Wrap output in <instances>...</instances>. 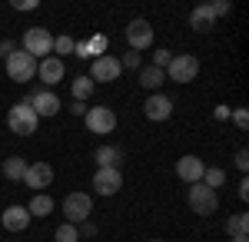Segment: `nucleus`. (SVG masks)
Wrapping results in <instances>:
<instances>
[{
	"instance_id": "32",
	"label": "nucleus",
	"mask_w": 249,
	"mask_h": 242,
	"mask_svg": "<svg viewBox=\"0 0 249 242\" xmlns=\"http://www.w3.org/2000/svg\"><path fill=\"white\" fill-rule=\"evenodd\" d=\"M77 229H80V239H83V236H87V239H93L96 232H100V229H96V223H90V219H87V223H80Z\"/></svg>"
},
{
	"instance_id": "27",
	"label": "nucleus",
	"mask_w": 249,
	"mask_h": 242,
	"mask_svg": "<svg viewBox=\"0 0 249 242\" xmlns=\"http://www.w3.org/2000/svg\"><path fill=\"white\" fill-rule=\"evenodd\" d=\"M87 47H90V56H103V50H107V37H103V34H96V37H90L87 40Z\"/></svg>"
},
{
	"instance_id": "30",
	"label": "nucleus",
	"mask_w": 249,
	"mask_h": 242,
	"mask_svg": "<svg viewBox=\"0 0 249 242\" xmlns=\"http://www.w3.org/2000/svg\"><path fill=\"white\" fill-rule=\"evenodd\" d=\"M210 7H213V17H216V20H219V17H226V14L232 10V3H230V0H213Z\"/></svg>"
},
{
	"instance_id": "9",
	"label": "nucleus",
	"mask_w": 249,
	"mask_h": 242,
	"mask_svg": "<svg viewBox=\"0 0 249 242\" xmlns=\"http://www.w3.org/2000/svg\"><path fill=\"white\" fill-rule=\"evenodd\" d=\"M23 103L37 113L40 120H43V116H57L60 113V96L53 93V90H34V93H27Z\"/></svg>"
},
{
	"instance_id": "1",
	"label": "nucleus",
	"mask_w": 249,
	"mask_h": 242,
	"mask_svg": "<svg viewBox=\"0 0 249 242\" xmlns=\"http://www.w3.org/2000/svg\"><path fill=\"white\" fill-rule=\"evenodd\" d=\"M20 43H23L20 50H23V53H30L37 63L53 53V34H50L47 27H30V30L23 34V40H20Z\"/></svg>"
},
{
	"instance_id": "24",
	"label": "nucleus",
	"mask_w": 249,
	"mask_h": 242,
	"mask_svg": "<svg viewBox=\"0 0 249 242\" xmlns=\"http://www.w3.org/2000/svg\"><path fill=\"white\" fill-rule=\"evenodd\" d=\"M199 183H203V186H210V189H219L223 183H226V173H223L219 166H206V169H203V179H199Z\"/></svg>"
},
{
	"instance_id": "16",
	"label": "nucleus",
	"mask_w": 249,
	"mask_h": 242,
	"mask_svg": "<svg viewBox=\"0 0 249 242\" xmlns=\"http://www.w3.org/2000/svg\"><path fill=\"white\" fill-rule=\"evenodd\" d=\"M37 76L43 80V86H47V90H50V86H57L60 80H63V60H57V56L40 60V63H37Z\"/></svg>"
},
{
	"instance_id": "10",
	"label": "nucleus",
	"mask_w": 249,
	"mask_h": 242,
	"mask_svg": "<svg viewBox=\"0 0 249 242\" xmlns=\"http://www.w3.org/2000/svg\"><path fill=\"white\" fill-rule=\"evenodd\" d=\"M120 73H123V67H120V60L116 56H96L93 63H90V80L93 83H113V80H120Z\"/></svg>"
},
{
	"instance_id": "4",
	"label": "nucleus",
	"mask_w": 249,
	"mask_h": 242,
	"mask_svg": "<svg viewBox=\"0 0 249 242\" xmlns=\"http://www.w3.org/2000/svg\"><path fill=\"white\" fill-rule=\"evenodd\" d=\"M186 203H190V209L196 216H213L219 209V196H216V189L203 186V183H193L186 189Z\"/></svg>"
},
{
	"instance_id": "22",
	"label": "nucleus",
	"mask_w": 249,
	"mask_h": 242,
	"mask_svg": "<svg viewBox=\"0 0 249 242\" xmlns=\"http://www.w3.org/2000/svg\"><path fill=\"white\" fill-rule=\"evenodd\" d=\"M93 90H96V83L87 73H83V76H73V83H70V93L77 96L80 103H87V100L93 96Z\"/></svg>"
},
{
	"instance_id": "29",
	"label": "nucleus",
	"mask_w": 249,
	"mask_h": 242,
	"mask_svg": "<svg viewBox=\"0 0 249 242\" xmlns=\"http://www.w3.org/2000/svg\"><path fill=\"white\" fill-rule=\"evenodd\" d=\"M120 67H126V70H140V53H136V50H126L123 60H120Z\"/></svg>"
},
{
	"instance_id": "17",
	"label": "nucleus",
	"mask_w": 249,
	"mask_h": 242,
	"mask_svg": "<svg viewBox=\"0 0 249 242\" xmlns=\"http://www.w3.org/2000/svg\"><path fill=\"white\" fill-rule=\"evenodd\" d=\"M213 23H216L213 7H210V3H196L193 14H190V30H193V34H206V30H213Z\"/></svg>"
},
{
	"instance_id": "33",
	"label": "nucleus",
	"mask_w": 249,
	"mask_h": 242,
	"mask_svg": "<svg viewBox=\"0 0 249 242\" xmlns=\"http://www.w3.org/2000/svg\"><path fill=\"white\" fill-rule=\"evenodd\" d=\"M236 169H239V173H246V169H249V153H246V149L236 153Z\"/></svg>"
},
{
	"instance_id": "12",
	"label": "nucleus",
	"mask_w": 249,
	"mask_h": 242,
	"mask_svg": "<svg viewBox=\"0 0 249 242\" xmlns=\"http://www.w3.org/2000/svg\"><path fill=\"white\" fill-rule=\"evenodd\" d=\"M120 186H123V173L120 169H96V176H93L96 196H116Z\"/></svg>"
},
{
	"instance_id": "39",
	"label": "nucleus",
	"mask_w": 249,
	"mask_h": 242,
	"mask_svg": "<svg viewBox=\"0 0 249 242\" xmlns=\"http://www.w3.org/2000/svg\"><path fill=\"white\" fill-rule=\"evenodd\" d=\"M150 242H163V239H150Z\"/></svg>"
},
{
	"instance_id": "3",
	"label": "nucleus",
	"mask_w": 249,
	"mask_h": 242,
	"mask_svg": "<svg viewBox=\"0 0 249 242\" xmlns=\"http://www.w3.org/2000/svg\"><path fill=\"white\" fill-rule=\"evenodd\" d=\"M60 209H63V216H67V223H87L90 219V212H93V196L90 192H67V199L60 203Z\"/></svg>"
},
{
	"instance_id": "18",
	"label": "nucleus",
	"mask_w": 249,
	"mask_h": 242,
	"mask_svg": "<svg viewBox=\"0 0 249 242\" xmlns=\"http://www.w3.org/2000/svg\"><path fill=\"white\" fill-rule=\"evenodd\" d=\"M93 159H96V169H120L123 166V149L120 146H100Z\"/></svg>"
},
{
	"instance_id": "19",
	"label": "nucleus",
	"mask_w": 249,
	"mask_h": 242,
	"mask_svg": "<svg viewBox=\"0 0 249 242\" xmlns=\"http://www.w3.org/2000/svg\"><path fill=\"white\" fill-rule=\"evenodd\" d=\"M27 166H30V163H27L23 156H7L0 169H3V176H7L10 183H23V176H27Z\"/></svg>"
},
{
	"instance_id": "8",
	"label": "nucleus",
	"mask_w": 249,
	"mask_h": 242,
	"mask_svg": "<svg viewBox=\"0 0 249 242\" xmlns=\"http://www.w3.org/2000/svg\"><path fill=\"white\" fill-rule=\"evenodd\" d=\"M83 120H87V130L96 133V136H107V133L116 130V113L110 106H90Z\"/></svg>"
},
{
	"instance_id": "14",
	"label": "nucleus",
	"mask_w": 249,
	"mask_h": 242,
	"mask_svg": "<svg viewBox=\"0 0 249 242\" xmlns=\"http://www.w3.org/2000/svg\"><path fill=\"white\" fill-rule=\"evenodd\" d=\"M0 223L7 232H23V229H30V212H27V206H7L0 212Z\"/></svg>"
},
{
	"instance_id": "34",
	"label": "nucleus",
	"mask_w": 249,
	"mask_h": 242,
	"mask_svg": "<svg viewBox=\"0 0 249 242\" xmlns=\"http://www.w3.org/2000/svg\"><path fill=\"white\" fill-rule=\"evenodd\" d=\"M14 10H37V0H14Z\"/></svg>"
},
{
	"instance_id": "5",
	"label": "nucleus",
	"mask_w": 249,
	"mask_h": 242,
	"mask_svg": "<svg viewBox=\"0 0 249 242\" xmlns=\"http://www.w3.org/2000/svg\"><path fill=\"white\" fill-rule=\"evenodd\" d=\"M3 67H7V76L14 83H30L37 76V60L30 53H23V50H14V53L3 60Z\"/></svg>"
},
{
	"instance_id": "38",
	"label": "nucleus",
	"mask_w": 249,
	"mask_h": 242,
	"mask_svg": "<svg viewBox=\"0 0 249 242\" xmlns=\"http://www.w3.org/2000/svg\"><path fill=\"white\" fill-rule=\"evenodd\" d=\"M230 242H249V239H246V236H236V239H230Z\"/></svg>"
},
{
	"instance_id": "20",
	"label": "nucleus",
	"mask_w": 249,
	"mask_h": 242,
	"mask_svg": "<svg viewBox=\"0 0 249 242\" xmlns=\"http://www.w3.org/2000/svg\"><path fill=\"white\" fill-rule=\"evenodd\" d=\"M53 206L57 203H53L47 192H37V196L30 199V206H27V212H30V219H34V216H37V219H47V216L53 212Z\"/></svg>"
},
{
	"instance_id": "36",
	"label": "nucleus",
	"mask_w": 249,
	"mask_h": 242,
	"mask_svg": "<svg viewBox=\"0 0 249 242\" xmlns=\"http://www.w3.org/2000/svg\"><path fill=\"white\" fill-rule=\"evenodd\" d=\"M87 110H90V106H87V103H80V100L70 103V113H73V116H87Z\"/></svg>"
},
{
	"instance_id": "7",
	"label": "nucleus",
	"mask_w": 249,
	"mask_h": 242,
	"mask_svg": "<svg viewBox=\"0 0 249 242\" xmlns=\"http://www.w3.org/2000/svg\"><path fill=\"white\" fill-rule=\"evenodd\" d=\"M126 43H130V50L136 53H143V50H150L153 47V23L143 17H136L126 23Z\"/></svg>"
},
{
	"instance_id": "31",
	"label": "nucleus",
	"mask_w": 249,
	"mask_h": 242,
	"mask_svg": "<svg viewBox=\"0 0 249 242\" xmlns=\"http://www.w3.org/2000/svg\"><path fill=\"white\" fill-rule=\"evenodd\" d=\"M232 123H236V130H246V126H249V113L239 106V110L232 113Z\"/></svg>"
},
{
	"instance_id": "28",
	"label": "nucleus",
	"mask_w": 249,
	"mask_h": 242,
	"mask_svg": "<svg viewBox=\"0 0 249 242\" xmlns=\"http://www.w3.org/2000/svg\"><path fill=\"white\" fill-rule=\"evenodd\" d=\"M170 60H173V53L166 50V47H156V50H153V67H156V70H166Z\"/></svg>"
},
{
	"instance_id": "25",
	"label": "nucleus",
	"mask_w": 249,
	"mask_h": 242,
	"mask_svg": "<svg viewBox=\"0 0 249 242\" xmlns=\"http://www.w3.org/2000/svg\"><path fill=\"white\" fill-rule=\"evenodd\" d=\"M53 242H80V229H77L73 223L57 225V232H53Z\"/></svg>"
},
{
	"instance_id": "13",
	"label": "nucleus",
	"mask_w": 249,
	"mask_h": 242,
	"mask_svg": "<svg viewBox=\"0 0 249 242\" xmlns=\"http://www.w3.org/2000/svg\"><path fill=\"white\" fill-rule=\"evenodd\" d=\"M53 179H57V176H53V166H50V163H30V166H27V176H23V183L30 189H37V192H43Z\"/></svg>"
},
{
	"instance_id": "37",
	"label": "nucleus",
	"mask_w": 249,
	"mask_h": 242,
	"mask_svg": "<svg viewBox=\"0 0 249 242\" xmlns=\"http://www.w3.org/2000/svg\"><path fill=\"white\" fill-rule=\"evenodd\" d=\"M239 199H243V203H246V199H249V183H246V179L239 183Z\"/></svg>"
},
{
	"instance_id": "15",
	"label": "nucleus",
	"mask_w": 249,
	"mask_h": 242,
	"mask_svg": "<svg viewBox=\"0 0 249 242\" xmlns=\"http://www.w3.org/2000/svg\"><path fill=\"white\" fill-rule=\"evenodd\" d=\"M203 169H206V166H203L199 156H179V159H176V176H179L186 186H193V183L203 179Z\"/></svg>"
},
{
	"instance_id": "21",
	"label": "nucleus",
	"mask_w": 249,
	"mask_h": 242,
	"mask_svg": "<svg viewBox=\"0 0 249 242\" xmlns=\"http://www.w3.org/2000/svg\"><path fill=\"white\" fill-rule=\"evenodd\" d=\"M163 80H166V73H163V70H156V67H143V70H140V86H143V90L160 93Z\"/></svg>"
},
{
	"instance_id": "11",
	"label": "nucleus",
	"mask_w": 249,
	"mask_h": 242,
	"mask_svg": "<svg viewBox=\"0 0 249 242\" xmlns=\"http://www.w3.org/2000/svg\"><path fill=\"white\" fill-rule=\"evenodd\" d=\"M173 110H176V106H173V100L166 93H150L146 103H143V113H146L150 123H166L173 116Z\"/></svg>"
},
{
	"instance_id": "6",
	"label": "nucleus",
	"mask_w": 249,
	"mask_h": 242,
	"mask_svg": "<svg viewBox=\"0 0 249 242\" xmlns=\"http://www.w3.org/2000/svg\"><path fill=\"white\" fill-rule=\"evenodd\" d=\"M163 73L170 76L173 83H193L196 73H199V60H196L193 53H179V56H173L170 63H166Z\"/></svg>"
},
{
	"instance_id": "2",
	"label": "nucleus",
	"mask_w": 249,
	"mask_h": 242,
	"mask_svg": "<svg viewBox=\"0 0 249 242\" xmlns=\"http://www.w3.org/2000/svg\"><path fill=\"white\" fill-rule=\"evenodd\" d=\"M7 126H10V133H17V136H34L37 126H40V116L27 103H14L7 110Z\"/></svg>"
},
{
	"instance_id": "26",
	"label": "nucleus",
	"mask_w": 249,
	"mask_h": 242,
	"mask_svg": "<svg viewBox=\"0 0 249 242\" xmlns=\"http://www.w3.org/2000/svg\"><path fill=\"white\" fill-rule=\"evenodd\" d=\"M73 47H77V40L70 37V34H63V37H53V53L60 56H67V53H73Z\"/></svg>"
},
{
	"instance_id": "23",
	"label": "nucleus",
	"mask_w": 249,
	"mask_h": 242,
	"mask_svg": "<svg viewBox=\"0 0 249 242\" xmlns=\"http://www.w3.org/2000/svg\"><path fill=\"white\" fill-rule=\"evenodd\" d=\"M223 229H226V236H230V239H236V236H246V232H249V216H246V212H232Z\"/></svg>"
},
{
	"instance_id": "35",
	"label": "nucleus",
	"mask_w": 249,
	"mask_h": 242,
	"mask_svg": "<svg viewBox=\"0 0 249 242\" xmlns=\"http://www.w3.org/2000/svg\"><path fill=\"white\" fill-rule=\"evenodd\" d=\"M14 50H17V43H14V40H0V56H3V60L14 53Z\"/></svg>"
}]
</instances>
